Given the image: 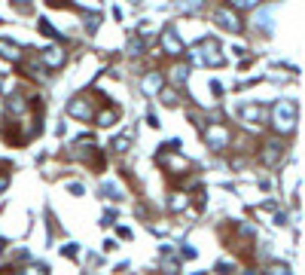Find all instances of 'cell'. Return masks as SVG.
<instances>
[{
  "mask_svg": "<svg viewBox=\"0 0 305 275\" xmlns=\"http://www.w3.org/2000/svg\"><path fill=\"white\" fill-rule=\"evenodd\" d=\"M275 122H278V129L293 132V126H296V104L293 101H281L275 107Z\"/></svg>",
  "mask_w": 305,
  "mask_h": 275,
  "instance_id": "obj_1",
  "label": "cell"
},
{
  "mask_svg": "<svg viewBox=\"0 0 305 275\" xmlns=\"http://www.w3.org/2000/svg\"><path fill=\"white\" fill-rule=\"evenodd\" d=\"M162 43H165V49H168L171 55L183 52V46H180V40H177V34H174V31H165V34H162Z\"/></svg>",
  "mask_w": 305,
  "mask_h": 275,
  "instance_id": "obj_2",
  "label": "cell"
},
{
  "mask_svg": "<svg viewBox=\"0 0 305 275\" xmlns=\"http://www.w3.org/2000/svg\"><path fill=\"white\" fill-rule=\"evenodd\" d=\"M43 61H46L49 67H58V64L64 61V52H61V49H46V52H43Z\"/></svg>",
  "mask_w": 305,
  "mask_h": 275,
  "instance_id": "obj_3",
  "label": "cell"
},
{
  "mask_svg": "<svg viewBox=\"0 0 305 275\" xmlns=\"http://www.w3.org/2000/svg\"><path fill=\"white\" fill-rule=\"evenodd\" d=\"M217 21H223L229 31H238V18H235L232 12H226V9H220V12H217Z\"/></svg>",
  "mask_w": 305,
  "mask_h": 275,
  "instance_id": "obj_4",
  "label": "cell"
},
{
  "mask_svg": "<svg viewBox=\"0 0 305 275\" xmlns=\"http://www.w3.org/2000/svg\"><path fill=\"white\" fill-rule=\"evenodd\" d=\"M159 89H162V80H159L156 73H150V77L144 80V92H147V95H153V92H159Z\"/></svg>",
  "mask_w": 305,
  "mask_h": 275,
  "instance_id": "obj_5",
  "label": "cell"
},
{
  "mask_svg": "<svg viewBox=\"0 0 305 275\" xmlns=\"http://www.w3.org/2000/svg\"><path fill=\"white\" fill-rule=\"evenodd\" d=\"M208 141H211L214 147H223V144H226V132H223V129H208Z\"/></svg>",
  "mask_w": 305,
  "mask_h": 275,
  "instance_id": "obj_6",
  "label": "cell"
},
{
  "mask_svg": "<svg viewBox=\"0 0 305 275\" xmlns=\"http://www.w3.org/2000/svg\"><path fill=\"white\" fill-rule=\"evenodd\" d=\"M0 55H6V58H18V46L9 43V40H0Z\"/></svg>",
  "mask_w": 305,
  "mask_h": 275,
  "instance_id": "obj_7",
  "label": "cell"
},
{
  "mask_svg": "<svg viewBox=\"0 0 305 275\" xmlns=\"http://www.w3.org/2000/svg\"><path fill=\"white\" fill-rule=\"evenodd\" d=\"M70 113H73V116H89V104H79V101H76V104H70Z\"/></svg>",
  "mask_w": 305,
  "mask_h": 275,
  "instance_id": "obj_8",
  "label": "cell"
},
{
  "mask_svg": "<svg viewBox=\"0 0 305 275\" xmlns=\"http://www.w3.org/2000/svg\"><path fill=\"white\" fill-rule=\"evenodd\" d=\"M272 275H287V266H272Z\"/></svg>",
  "mask_w": 305,
  "mask_h": 275,
  "instance_id": "obj_9",
  "label": "cell"
},
{
  "mask_svg": "<svg viewBox=\"0 0 305 275\" xmlns=\"http://www.w3.org/2000/svg\"><path fill=\"white\" fill-rule=\"evenodd\" d=\"M24 275H46V269H43V266H37V269H27Z\"/></svg>",
  "mask_w": 305,
  "mask_h": 275,
  "instance_id": "obj_10",
  "label": "cell"
}]
</instances>
